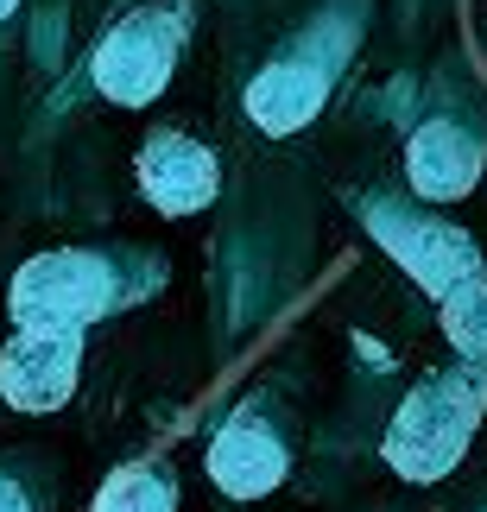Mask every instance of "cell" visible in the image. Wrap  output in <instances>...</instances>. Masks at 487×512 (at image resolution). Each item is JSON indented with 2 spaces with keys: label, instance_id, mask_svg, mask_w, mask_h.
<instances>
[{
  "label": "cell",
  "instance_id": "1",
  "mask_svg": "<svg viewBox=\"0 0 487 512\" xmlns=\"http://www.w3.org/2000/svg\"><path fill=\"white\" fill-rule=\"evenodd\" d=\"M481 411H487V367L469 361V367L431 373V380L399 405L393 430H386V462H393L405 481H443L462 462Z\"/></svg>",
  "mask_w": 487,
  "mask_h": 512
},
{
  "label": "cell",
  "instance_id": "2",
  "mask_svg": "<svg viewBox=\"0 0 487 512\" xmlns=\"http://www.w3.org/2000/svg\"><path fill=\"white\" fill-rule=\"evenodd\" d=\"M114 304V272L95 253H38L13 279V323L19 329H76Z\"/></svg>",
  "mask_w": 487,
  "mask_h": 512
},
{
  "label": "cell",
  "instance_id": "3",
  "mask_svg": "<svg viewBox=\"0 0 487 512\" xmlns=\"http://www.w3.org/2000/svg\"><path fill=\"white\" fill-rule=\"evenodd\" d=\"M178 70V19L171 13H127L95 51V89L121 108H146Z\"/></svg>",
  "mask_w": 487,
  "mask_h": 512
},
{
  "label": "cell",
  "instance_id": "4",
  "mask_svg": "<svg viewBox=\"0 0 487 512\" xmlns=\"http://www.w3.org/2000/svg\"><path fill=\"white\" fill-rule=\"evenodd\" d=\"M83 373V336L76 329H19L0 354V392L19 411H57Z\"/></svg>",
  "mask_w": 487,
  "mask_h": 512
},
{
  "label": "cell",
  "instance_id": "5",
  "mask_svg": "<svg viewBox=\"0 0 487 512\" xmlns=\"http://www.w3.org/2000/svg\"><path fill=\"white\" fill-rule=\"evenodd\" d=\"M380 241L393 247V260L412 272V279L431 291V298H450L456 285L481 279V253L462 228L450 222H431V215H412V222H393V215H380Z\"/></svg>",
  "mask_w": 487,
  "mask_h": 512
},
{
  "label": "cell",
  "instance_id": "6",
  "mask_svg": "<svg viewBox=\"0 0 487 512\" xmlns=\"http://www.w3.org/2000/svg\"><path fill=\"white\" fill-rule=\"evenodd\" d=\"M216 152L197 146L190 133H152V140L140 146V190L152 209L165 215H197L216 203Z\"/></svg>",
  "mask_w": 487,
  "mask_h": 512
},
{
  "label": "cell",
  "instance_id": "7",
  "mask_svg": "<svg viewBox=\"0 0 487 512\" xmlns=\"http://www.w3.org/2000/svg\"><path fill=\"white\" fill-rule=\"evenodd\" d=\"M481 133H469L462 121H424L405 146V171H412V190L431 196V203H450V196H469L481 184Z\"/></svg>",
  "mask_w": 487,
  "mask_h": 512
},
{
  "label": "cell",
  "instance_id": "8",
  "mask_svg": "<svg viewBox=\"0 0 487 512\" xmlns=\"http://www.w3.org/2000/svg\"><path fill=\"white\" fill-rule=\"evenodd\" d=\"M209 481H216L228 500H260L285 481V443L272 437V424L241 411V418L209 443Z\"/></svg>",
  "mask_w": 487,
  "mask_h": 512
},
{
  "label": "cell",
  "instance_id": "9",
  "mask_svg": "<svg viewBox=\"0 0 487 512\" xmlns=\"http://www.w3.org/2000/svg\"><path fill=\"white\" fill-rule=\"evenodd\" d=\"M317 108H323V76L310 64H272V70L253 76V89H247V114L266 133H298Z\"/></svg>",
  "mask_w": 487,
  "mask_h": 512
},
{
  "label": "cell",
  "instance_id": "10",
  "mask_svg": "<svg viewBox=\"0 0 487 512\" xmlns=\"http://www.w3.org/2000/svg\"><path fill=\"white\" fill-rule=\"evenodd\" d=\"M171 506H178V487H171V475L152 468V462L114 468L102 481V494H95V512H171Z\"/></svg>",
  "mask_w": 487,
  "mask_h": 512
},
{
  "label": "cell",
  "instance_id": "11",
  "mask_svg": "<svg viewBox=\"0 0 487 512\" xmlns=\"http://www.w3.org/2000/svg\"><path fill=\"white\" fill-rule=\"evenodd\" d=\"M443 336H450V348L462 361L487 367V272L443 298Z\"/></svg>",
  "mask_w": 487,
  "mask_h": 512
},
{
  "label": "cell",
  "instance_id": "12",
  "mask_svg": "<svg viewBox=\"0 0 487 512\" xmlns=\"http://www.w3.org/2000/svg\"><path fill=\"white\" fill-rule=\"evenodd\" d=\"M0 512H32V506H26V487L7 481V475H0Z\"/></svg>",
  "mask_w": 487,
  "mask_h": 512
},
{
  "label": "cell",
  "instance_id": "13",
  "mask_svg": "<svg viewBox=\"0 0 487 512\" xmlns=\"http://www.w3.org/2000/svg\"><path fill=\"white\" fill-rule=\"evenodd\" d=\"M13 7H19V0H0V19H7V13H13Z\"/></svg>",
  "mask_w": 487,
  "mask_h": 512
}]
</instances>
